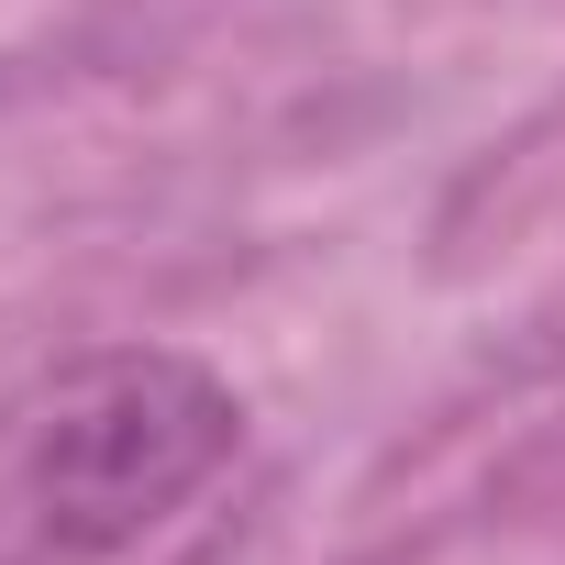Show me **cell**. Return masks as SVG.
Instances as JSON below:
<instances>
[{
    "label": "cell",
    "mask_w": 565,
    "mask_h": 565,
    "mask_svg": "<svg viewBox=\"0 0 565 565\" xmlns=\"http://www.w3.org/2000/svg\"><path fill=\"white\" fill-rule=\"evenodd\" d=\"M233 433H244V411L211 366H189L167 344H122V355L67 366L12 422L0 499L34 532V554H122L222 477Z\"/></svg>",
    "instance_id": "6da1fadb"
}]
</instances>
